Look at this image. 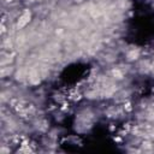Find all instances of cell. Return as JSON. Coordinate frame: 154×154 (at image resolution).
<instances>
[{
  "label": "cell",
  "instance_id": "1",
  "mask_svg": "<svg viewBox=\"0 0 154 154\" xmlns=\"http://www.w3.org/2000/svg\"><path fill=\"white\" fill-rule=\"evenodd\" d=\"M30 17H31L30 11L25 10L24 12H23V15H22L21 17H19V19H18V23H17V27H18V28H24V27L29 23Z\"/></svg>",
  "mask_w": 154,
  "mask_h": 154
},
{
  "label": "cell",
  "instance_id": "2",
  "mask_svg": "<svg viewBox=\"0 0 154 154\" xmlns=\"http://www.w3.org/2000/svg\"><path fill=\"white\" fill-rule=\"evenodd\" d=\"M28 77H29V81L31 83H38V82H40V75H38V72L34 69L30 70Z\"/></svg>",
  "mask_w": 154,
  "mask_h": 154
},
{
  "label": "cell",
  "instance_id": "3",
  "mask_svg": "<svg viewBox=\"0 0 154 154\" xmlns=\"http://www.w3.org/2000/svg\"><path fill=\"white\" fill-rule=\"evenodd\" d=\"M24 41H25V38H24V35H21V36H18L17 37V43L19 46H22L24 43Z\"/></svg>",
  "mask_w": 154,
  "mask_h": 154
},
{
  "label": "cell",
  "instance_id": "4",
  "mask_svg": "<svg viewBox=\"0 0 154 154\" xmlns=\"http://www.w3.org/2000/svg\"><path fill=\"white\" fill-rule=\"evenodd\" d=\"M137 54H139V53H137L136 51H133V52H130V53L128 54V58H129V59H136V58H137Z\"/></svg>",
  "mask_w": 154,
  "mask_h": 154
},
{
  "label": "cell",
  "instance_id": "5",
  "mask_svg": "<svg viewBox=\"0 0 154 154\" xmlns=\"http://www.w3.org/2000/svg\"><path fill=\"white\" fill-rule=\"evenodd\" d=\"M5 1H6V3H12L13 0H5Z\"/></svg>",
  "mask_w": 154,
  "mask_h": 154
}]
</instances>
